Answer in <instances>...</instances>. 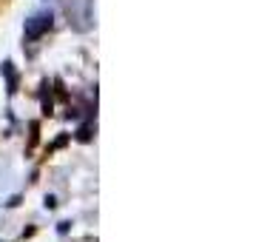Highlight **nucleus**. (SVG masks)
<instances>
[{
	"label": "nucleus",
	"mask_w": 253,
	"mask_h": 242,
	"mask_svg": "<svg viewBox=\"0 0 253 242\" xmlns=\"http://www.w3.org/2000/svg\"><path fill=\"white\" fill-rule=\"evenodd\" d=\"M51 12H40L35 14V17H29L26 20V40H37V37H43L51 29Z\"/></svg>",
	"instance_id": "nucleus-1"
},
{
	"label": "nucleus",
	"mask_w": 253,
	"mask_h": 242,
	"mask_svg": "<svg viewBox=\"0 0 253 242\" xmlns=\"http://www.w3.org/2000/svg\"><path fill=\"white\" fill-rule=\"evenodd\" d=\"M3 74H6V80H9V94H14V89H17V74H14L12 63H3Z\"/></svg>",
	"instance_id": "nucleus-2"
},
{
	"label": "nucleus",
	"mask_w": 253,
	"mask_h": 242,
	"mask_svg": "<svg viewBox=\"0 0 253 242\" xmlns=\"http://www.w3.org/2000/svg\"><path fill=\"white\" fill-rule=\"evenodd\" d=\"M77 140H83V143H85V140H91V128H88V126H83L80 131H77Z\"/></svg>",
	"instance_id": "nucleus-3"
}]
</instances>
